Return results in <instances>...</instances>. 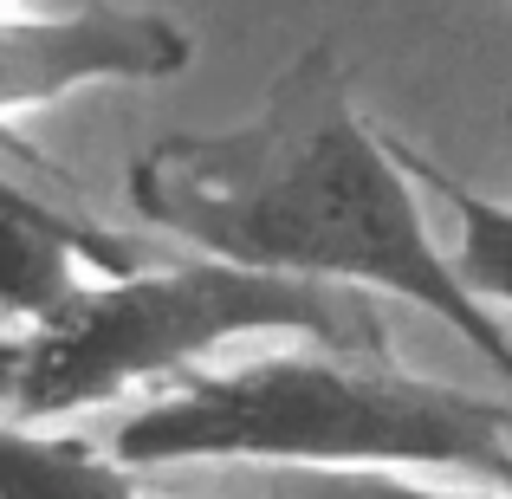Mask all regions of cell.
Masks as SVG:
<instances>
[{
    "mask_svg": "<svg viewBox=\"0 0 512 499\" xmlns=\"http://www.w3.org/2000/svg\"><path fill=\"white\" fill-rule=\"evenodd\" d=\"M305 337L344 357H389V331L363 292L273 279L221 260H169L130 279L78 286L65 312L20 337L7 422L39 428L117 402L143 383H182L234 337Z\"/></svg>",
    "mask_w": 512,
    "mask_h": 499,
    "instance_id": "3957f363",
    "label": "cell"
},
{
    "mask_svg": "<svg viewBox=\"0 0 512 499\" xmlns=\"http://www.w3.org/2000/svg\"><path fill=\"white\" fill-rule=\"evenodd\" d=\"M130 208L143 227L201 247V260L409 299L512 383V331L454 279L331 46H305L247 124L182 130L143 150L130 163Z\"/></svg>",
    "mask_w": 512,
    "mask_h": 499,
    "instance_id": "6da1fadb",
    "label": "cell"
},
{
    "mask_svg": "<svg viewBox=\"0 0 512 499\" xmlns=\"http://www.w3.org/2000/svg\"><path fill=\"white\" fill-rule=\"evenodd\" d=\"M0 499H150V493L91 441L0 422Z\"/></svg>",
    "mask_w": 512,
    "mask_h": 499,
    "instance_id": "8992f818",
    "label": "cell"
},
{
    "mask_svg": "<svg viewBox=\"0 0 512 499\" xmlns=\"http://www.w3.org/2000/svg\"><path fill=\"white\" fill-rule=\"evenodd\" d=\"M13 376H20V331H0V409L13 396Z\"/></svg>",
    "mask_w": 512,
    "mask_h": 499,
    "instance_id": "9c48e42d",
    "label": "cell"
},
{
    "mask_svg": "<svg viewBox=\"0 0 512 499\" xmlns=\"http://www.w3.org/2000/svg\"><path fill=\"white\" fill-rule=\"evenodd\" d=\"M389 150H396L402 175H422L428 188L441 195V208L454 214V279L467 286V299L480 305V312H512V201H493L480 195V188H467L454 169H441L435 156H422L415 143L389 137Z\"/></svg>",
    "mask_w": 512,
    "mask_h": 499,
    "instance_id": "5b68a950",
    "label": "cell"
},
{
    "mask_svg": "<svg viewBox=\"0 0 512 499\" xmlns=\"http://www.w3.org/2000/svg\"><path fill=\"white\" fill-rule=\"evenodd\" d=\"M221 499H512L493 487H435L383 467H214Z\"/></svg>",
    "mask_w": 512,
    "mask_h": 499,
    "instance_id": "52a82bcc",
    "label": "cell"
},
{
    "mask_svg": "<svg viewBox=\"0 0 512 499\" xmlns=\"http://www.w3.org/2000/svg\"><path fill=\"white\" fill-rule=\"evenodd\" d=\"M195 39L156 7L0 13V117L59 104L91 85H163Z\"/></svg>",
    "mask_w": 512,
    "mask_h": 499,
    "instance_id": "277c9868",
    "label": "cell"
},
{
    "mask_svg": "<svg viewBox=\"0 0 512 499\" xmlns=\"http://www.w3.org/2000/svg\"><path fill=\"white\" fill-rule=\"evenodd\" d=\"M124 474L156 467H383L512 493L506 396L409 376L396 357L273 350L188 370L111 435Z\"/></svg>",
    "mask_w": 512,
    "mask_h": 499,
    "instance_id": "7a4b0ae2",
    "label": "cell"
},
{
    "mask_svg": "<svg viewBox=\"0 0 512 499\" xmlns=\"http://www.w3.org/2000/svg\"><path fill=\"white\" fill-rule=\"evenodd\" d=\"M39 201H52L46 188H33V182H20V175L0 169V208H39Z\"/></svg>",
    "mask_w": 512,
    "mask_h": 499,
    "instance_id": "ba28073f",
    "label": "cell"
},
{
    "mask_svg": "<svg viewBox=\"0 0 512 499\" xmlns=\"http://www.w3.org/2000/svg\"><path fill=\"white\" fill-rule=\"evenodd\" d=\"M506 441H512V396H506Z\"/></svg>",
    "mask_w": 512,
    "mask_h": 499,
    "instance_id": "30bf717a",
    "label": "cell"
}]
</instances>
